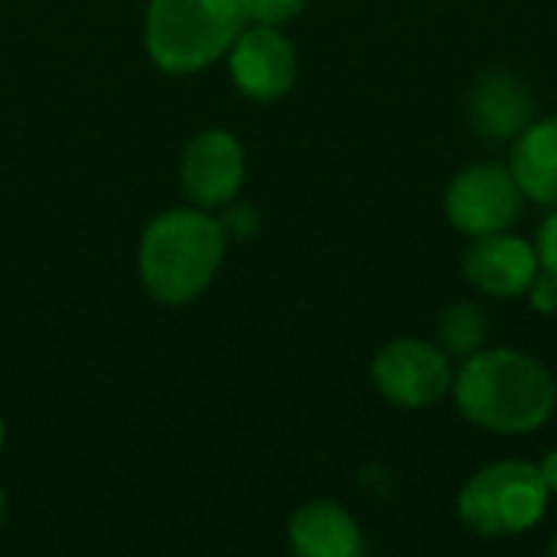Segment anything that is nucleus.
I'll return each instance as SVG.
<instances>
[{
  "instance_id": "1",
  "label": "nucleus",
  "mask_w": 557,
  "mask_h": 557,
  "mask_svg": "<svg viewBox=\"0 0 557 557\" xmlns=\"http://www.w3.org/2000/svg\"><path fill=\"white\" fill-rule=\"evenodd\" d=\"M463 418L490 434H532L548 424L557 405L552 372L519 349H480L454 375Z\"/></svg>"
},
{
  "instance_id": "2",
  "label": "nucleus",
  "mask_w": 557,
  "mask_h": 557,
  "mask_svg": "<svg viewBox=\"0 0 557 557\" xmlns=\"http://www.w3.org/2000/svg\"><path fill=\"white\" fill-rule=\"evenodd\" d=\"M225 255V228L206 212L173 209L150 222L140 242V274L163 304L199 297Z\"/></svg>"
},
{
  "instance_id": "3",
  "label": "nucleus",
  "mask_w": 557,
  "mask_h": 557,
  "mask_svg": "<svg viewBox=\"0 0 557 557\" xmlns=\"http://www.w3.org/2000/svg\"><path fill=\"white\" fill-rule=\"evenodd\" d=\"M242 29V0H150L147 52L163 72L186 75L225 55Z\"/></svg>"
},
{
  "instance_id": "4",
  "label": "nucleus",
  "mask_w": 557,
  "mask_h": 557,
  "mask_svg": "<svg viewBox=\"0 0 557 557\" xmlns=\"http://www.w3.org/2000/svg\"><path fill=\"white\" fill-rule=\"evenodd\" d=\"M548 496L552 493L535 463L499 460L467 480L457 512L483 539L519 535L545 519Z\"/></svg>"
},
{
  "instance_id": "5",
  "label": "nucleus",
  "mask_w": 557,
  "mask_h": 557,
  "mask_svg": "<svg viewBox=\"0 0 557 557\" xmlns=\"http://www.w3.org/2000/svg\"><path fill=\"white\" fill-rule=\"evenodd\" d=\"M522 189L509 166L473 163L447 189L444 209L457 232L476 238L506 232L522 212Z\"/></svg>"
},
{
  "instance_id": "6",
  "label": "nucleus",
  "mask_w": 557,
  "mask_h": 557,
  "mask_svg": "<svg viewBox=\"0 0 557 557\" xmlns=\"http://www.w3.org/2000/svg\"><path fill=\"white\" fill-rule=\"evenodd\" d=\"M375 388L398 408H431L454 388L450 356L424 339H395L372 362Z\"/></svg>"
},
{
  "instance_id": "7",
  "label": "nucleus",
  "mask_w": 557,
  "mask_h": 557,
  "mask_svg": "<svg viewBox=\"0 0 557 557\" xmlns=\"http://www.w3.org/2000/svg\"><path fill=\"white\" fill-rule=\"evenodd\" d=\"M228 69L235 85L258 101H274L290 91L297 78V52L277 26L242 29L228 49Z\"/></svg>"
},
{
  "instance_id": "8",
  "label": "nucleus",
  "mask_w": 557,
  "mask_h": 557,
  "mask_svg": "<svg viewBox=\"0 0 557 557\" xmlns=\"http://www.w3.org/2000/svg\"><path fill=\"white\" fill-rule=\"evenodd\" d=\"M539 268H542V261H539L535 245H529L525 238L509 235V232L476 235L463 255L467 281L490 297L525 294L532 277L539 274Z\"/></svg>"
},
{
  "instance_id": "9",
  "label": "nucleus",
  "mask_w": 557,
  "mask_h": 557,
  "mask_svg": "<svg viewBox=\"0 0 557 557\" xmlns=\"http://www.w3.org/2000/svg\"><path fill=\"white\" fill-rule=\"evenodd\" d=\"M245 180L242 144L228 131H206L183 153V183L199 206L228 202Z\"/></svg>"
},
{
  "instance_id": "10",
  "label": "nucleus",
  "mask_w": 557,
  "mask_h": 557,
  "mask_svg": "<svg viewBox=\"0 0 557 557\" xmlns=\"http://www.w3.org/2000/svg\"><path fill=\"white\" fill-rule=\"evenodd\" d=\"M467 114L476 134L490 140H516L532 124V95L509 72H486L467 101Z\"/></svg>"
},
{
  "instance_id": "11",
  "label": "nucleus",
  "mask_w": 557,
  "mask_h": 557,
  "mask_svg": "<svg viewBox=\"0 0 557 557\" xmlns=\"http://www.w3.org/2000/svg\"><path fill=\"white\" fill-rule=\"evenodd\" d=\"M509 170L525 199L557 206V114L532 121L512 144Z\"/></svg>"
},
{
  "instance_id": "12",
  "label": "nucleus",
  "mask_w": 557,
  "mask_h": 557,
  "mask_svg": "<svg viewBox=\"0 0 557 557\" xmlns=\"http://www.w3.org/2000/svg\"><path fill=\"white\" fill-rule=\"evenodd\" d=\"M290 545L304 557H356L362 552V535L343 506L310 503L290 519Z\"/></svg>"
},
{
  "instance_id": "13",
  "label": "nucleus",
  "mask_w": 557,
  "mask_h": 557,
  "mask_svg": "<svg viewBox=\"0 0 557 557\" xmlns=\"http://www.w3.org/2000/svg\"><path fill=\"white\" fill-rule=\"evenodd\" d=\"M437 333H441V346L447 356L457 359H470L473 352L483 349L486 343V320L476 307L470 304H454L441 313L437 320Z\"/></svg>"
},
{
  "instance_id": "14",
  "label": "nucleus",
  "mask_w": 557,
  "mask_h": 557,
  "mask_svg": "<svg viewBox=\"0 0 557 557\" xmlns=\"http://www.w3.org/2000/svg\"><path fill=\"white\" fill-rule=\"evenodd\" d=\"M307 0H242V13L245 23H258V26H281L290 23Z\"/></svg>"
},
{
  "instance_id": "15",
  "label": "nucleus",
  "mask_w": 557,
  "mask_h": 557,
  "mask_svg": "<svg viewBox=\"0 0 557 557\" xmlns=\"http://www.w3.org/2000/svg\"><path fill=\"white\" fill-rule=\"evenodd\" d=\"M529 304L539 313H555L557 310V274L548 268H539V274L529 284Z\"/></svg>"
},
{
  "instance_id": "16",
  "label": "nucleus",
  "mask_w": 557,
  "mask_h": 557,
  "mask_svg": "<svg viewBox=\"0 0 557 557\" xmlns=\"http://www.w3.org/2000/svg\"><path fill=\"white\" fill-rule=\"evenodd\" d=\"M535 251H539L542 268H548V271H555L557 274V206H555V212L542 222V228H539Z\"/></svg>"
},
{
  "instance_id": "17",
  "label": "nucleus",
  "mask_w": 557,
  "mask_h": 557,
  "mask_svg": "<svg viewBox=\"0 0 557 557\" xmlns=\"http://www.w3.org/2000/svg\"><path fill=\"white\" fill-rule=\"evenodd\" d=\"M222 228H225V235L232 232L235 238H245V235H251V232L258 228V215H255L251 206H235V209L225 215Z\"/></svg>"
},
{
  "instance_id": "18",
  "label": "nucleus",
  "mask_w": 557,
  "mask_h": 557,
  "mask_svg": "<svg viewBox=\"0 0 557 557\" xmlns=\"http://www.w3.org/2000/svg\"><path fill=\"white\" fill-rule=\"evenodd\" d=\"M539 473H542L548 493H557V450H552V454L539 463Z\"/></svg>"
},
{
  "instance_id": "19",
  "label": "nucleus",
  "mask_w": 557,
  "mask_h": 557,
  "mask_svg": "<svg viewBox=\"0 0 557 557\" xmlns=\"http://www.w3.org/2000/svg\"><path fill=\"white\" fill-rule=\"evenodd\" d=\"M3 512H7V496H3V490H0V525H3Z\"/></svg>"
},
{
  "instance_id": "20",
  "label": "nucleus",
  "mask_w": 557,
  "mask_h": 557,
  "mask_svg": "<svg viewBox=\"0 0 557 557\" xmlns=\"http://www.w3.org/2000/svg\"><path fill=\"white\" fill-rule=\"evenodd\" d=\"M552 555H557V535H555V542H552Z\"/></svg>"
},
{
  "instance_id": "21",
  "label": "nucleus",
  "mask_w": 557,
  "mask_h": 557,
  "mask_svg": "<svg viewBox=\"0 0 557 557\" xmlns=\"http://www.w3.org/2000/svg\"><path fill=\"white\" fill-rule=\"evenodd\" d=\"M0 447H3V421H0Z\"/></svg>"
}]
</instances>
